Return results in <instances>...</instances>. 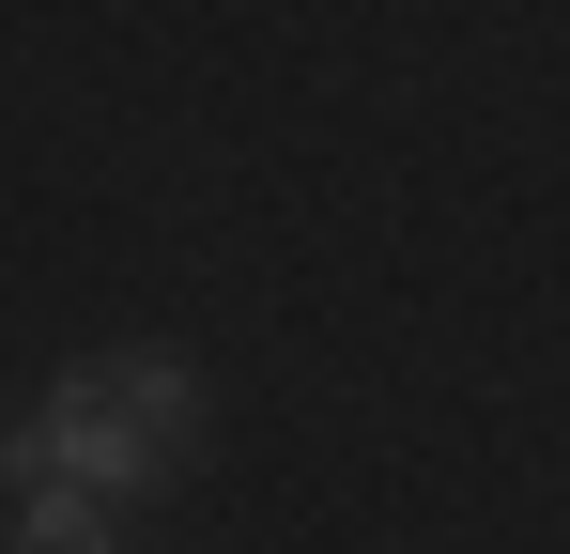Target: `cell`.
<instances>
[{"mask_svg": "<svg viewBox=\"0 0 570 554\" xmlns=\"http://www.w3.org/2000/svg\"><path fill=\"white\" fill-rule=\"evenodd\" d=\"M31 447H47V493H155V477H186L200 447V369L186 355H78L47 385V416H31Z\"/></svg>", "mask_w": 570, "mask_h": 554, "instance_id": "1", "label": "cell"}, {"mask_svg": "<svg viewBox=\"0 0 570 554\" xmlns=\"http://www.w3.org/2000/svg\"><path fill=\"white\" fill-rule=\"evenodd\" d=\"M16 554H124V508H94V493H31V508H16Z\"/></svg>", "mask_w": 570, "mask_h": 554, "instance_id": "2", "label": "cell"}, {"mask_svg": "<svg viewBox=\"0 0 570 554\" xmlns=\"http://www.w3.org/2000/svg\"><path fill=\"white\" fill-rule=\"evenodd\" d=\"M0 493H47V447H31V416H0Z\"/></svg>", "mask_w": 570, "mask_h": 554, "instance_id": "3", "label": "cell"}]
</instances>
